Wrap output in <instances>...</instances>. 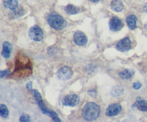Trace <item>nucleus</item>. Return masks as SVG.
<instances>
[{
  "label": "nucleus",
  "mask_w": 147,
  "mask_h": 122,
  "mask_svg": "<svg viewBox=\"0 0 147 122\" xmlns=\"http://www.w3.org/2000/svg\"><path fill=\"white\" fill-rule=\"evenodd\" d=\"M24 11L22 7L16 9L15 10H13V11H11L9 13V15L11 16V18H17V17H21V16L24 15Z\"/></svg>",
  "instance_id": "obj_17"
},
{
  "label": "nucleus",
  "mask_w": 147,
  "mask_h": 122,
  "mask_svg": "<svg viewBox=\"0 0 147 122\" xmlns=\"http://www.w3.org/2000/svg\"><path fill=\"white\" fill-rule=\"evenodd\" d=\"M32 93L33 96H34V99H35L37 103L39 102V101H40L41 100H42V98L41 94H40V93L37 90H35V89L32 90Z\"/></svg>",
  "instance_id": "obj_20"
},
{
  "label": "nucleus",
  "mask_w": 147,
  "mask_h": 122,
  "mask_svg": "<svg viewBox=\"0 0 147 122\" xmlns=\"http://www.w3.org/2000/svg\"><path fill=\"white\" fill-rule=\"evenodd\" d=\"M73 41L78 46H85L88 43V38L84 33L78 31L73 36Z\"/></svg>",
  "instance_id": "obj_9"
},
{
  "label": "nucleus",
  "mask_w": 147,
  "mask_h": 122,
  "mask_svg": "<svg viewBox=\"0 0 147 122\" xmlns=\"http://www.w3.org/2000/svg\"><path fill=\"white\" fill-rule=\"evenodd\" d=\"M123 27V23L119 17H113L109 21V29L113 31H120Z\"/></svg>",
  "instance_id": "obj_8"
},
{
  "label": "nucleus",
  "mask_w": 147,
  "mask_h": 122,
  "mask_svg": "<svg viewBox=\"0 0 147 122\" xmlns=\"http://www.w3.org/2000/svg\"><path fill=\"white\" fill-rule=\"evenodd\" d=\"M123 92V89L119 86H116L113 88L111 91V94L113 97H119Z\"/></svg>",
  "instance_id": "obj_19"
},
{
  "label": "nucleus",
  "mask_w": 147,
  "mask_h": 122,
  "mask_svg": "<svg viewBox=\"0 0 147 122\" xmlns=\"http://www.w3.org/2000/svg\"><path fill=\"white\" fill-rule=\"evenodd\" d=\"M131 41L129 37L120 40L116 45V49L122 52L128 51L131 49Z\"/></svg>",
  "instance_id": "obj_7"
},
{
  "label": "nucleus",
  "mask_w": 147,
  "mask_h": 122,
  "mask_svg": "<svg viewBox=\"0 0 147 122\" xmlns=\"http://www.w3.org/2000/svg\"><path fill=\"white\" fill-rule=\"evenodd\" d=\"M134 74V71L132 69H125L119 73V75L123 79H129L131 78Z\"/></svg>",
  "instance_id": "obj_16"
},
{
  "label": "nucleus",
  "mask_w": 147,
  "mask_h": 122,
  "mask_svg": "<svg viewBox=\"0 0 147 122\" xmlns=\"http://www.w3.org/2000/svg\"><path fill=\"white\" fill-rule=\"evenodd\" d=\"M145 29H146V30L147 31V22H146V24H145Z\"/></svg>",
  "instance_id": "obj_28"
},
{
  "label": "nucleus",
  "mask_w": 147,
  "mask_h": 122,
  "mask_svg": "<svg viewBox=\"0 0 147 122\" xmlns=\"http://www.w3.org/2000/svg\"><path fill=\"white\" fill-rule=\"evenodd\" d=\"M144 11H146L147 12V3L146 4H145V6L144 7Z\"/></svg>",
  "instance_id": "obj_26"
},
{
  "label": "nucleus",
  "mask_w": 147,
  "mask_h": 122,
  "mask_svg": "<svg viewBox=\"0 0 147 122\" xmlns=\"http://www.w3.org/2000/svg\"><path fill=\"white\" fill-rule=\"evenodd\" d=\"M111 8L113 11L119 12L123 9L124 5L121 0H112L111 3Z\"/></svg>",
  "instance_id": "obj_12"
},
{
  "label": "nucleus",
  "mask_w": 147,
  "mask_h": 122,
  "mask_svg": "<svg viewBox=\"0 0 147 122\" xmlns=\"http://www.w3.org/2000/svg\"><path fill=\"white\" fill-rule=\"evenodd\" d=\"M79 101H80V98L78 96L77 94H72L66 95L65 97H63L62 99V104L66 107H75L79 104Z\"/></svg>",
  "instance_id": "obj_4"
},
{
  "label": "nucleus",
  "mask_w": 147,
  "mask_h": 122,
  "mask_svg": "<svg viewBox=\"0 0 147 122\" xmlns=\"http://www.w3.org/2000/svg\"><path fill=\"white\" fill-rule=\"evenodd\" d=\"M66 13L69 14H76L80 12V9L78 7L73 5V4H68L65 8Z\"/></svg>",
  "instance_id": "obj_15"
},
{
  "label": "nucleus",
  "mask_w": 147,
  "mask_h": 122,
  "mask_svg": "<svg viewBox=\"0 0 147 122\" xmlns=\"http://www.w3.org/2000/svg\"><path fill=\"white\" fill-rule=\"evenodd\" d=\"M134 107H136L138 109L142 111H147V101L143 100L140 97H138L136 99V102L135 103Z\"/></svg>",
  "instance_id": "obj_11"
},
{
  "label": "nucleus",
  "mask_w": 147,
  "mask_h": 122,
  "mask_svg": "<svg viewBox=\"0 0 147 122\" xmlns=\"http://www.w3.org/2000/svg\"><path fill=\"white\" fill-rule=\"evenodd\" d=\"M29 37L33 41H40L42 40L43 37H44V34H43L42 29L39 26L34 25L30 29Z\"/></svg>",
  "instance_id": "obj_3"
},
{
  "label": "nucleus",
  "mask_w": 147,
  "mask_h": 122,
  "mask_svg": "<svg viewBox=\"0 0 147 122\" xmlns=\"http://www.w3.org/2000/svg\"><path fill=\"white\" fill-rule=\"evenodd\" d=\"M9 74V71L8 70H4V71H1V72H0V77L1 78H3L4 77H5L6 75H7V74Z\"/></svg>",
  "instance_id": "obj_24"
},
{
  "label": "nucleus",
  "mask_w": 147,
  "mask_h": 122,
  "mask_svg": "<svg viewBox=\"0 0 147 122\" xmlns=\"http://www.w3.org/2000/svg\"><path fill=\"white\" fill-rule=\"evenodd\" d=\"M121 109L122 107L120 104H112L107 107L105 114L107 117H115L120 114Z\"/></svg>",
  "instance_id": "obj_6"
},
{
  "label": "nucleus",
  "mask_w": 147,
  "mask_h": 122,
  "mask_svg": "<svg viewBox=\"0 0 147 122\" xmlns=\"http://www.w3.org/2000/svg\"><path fill=\"white\" fill-rule=\"evenodd\" d=\"M20 122H30V117L27 114H22L20 118Z\"/></svg>",
  "instance_id": "obj_21"
},
{
  "label": "nucleus",
  "mask_w": 147,
  "mask_h": 122,
  "mask_svg": "<svg viewBox=\"0 0 147 122\" xmlns=\"http://www.w3.org/2000/svg\"><path fill=\"white\" fill-rule=\"evenodd\" d=\"M126 23L127 25L131 29H135L136 28V22H137V18L135 15H129L126 18Z\"/></svg>",
  "instance_id": "obj_13"
},
{
  "label": "nucleus",
  "mask_w": 147,
  "mask_h": 122,
  "mask_svg": "<svg viewBox=\"0 0 147 122\" xmlns=\"http://www.w3.org/2000/svg\"><path fill=\"white\" fill-rule=\"evenodd\" d=\"M0 116L2 118H7L9 116V110L7 106L4 104L0 105Z\"/></svg>",
  "instance_id": "obj_18"
},
{
  "label": "nucleus",
  "mask_w": 147,
  "mask_h": 122,
  "mask_svg": "<svg viewBox=\"0 0 147 122\" xmlns=\"http://www.w3.org/2000/svg\"><path fill=\"white\" fill-rule=\"evenodd\" d=\"M27 89L29 91H32V81H30L27 84Z\"/></svg>",
  "instance_id": "obj_23"
},
{
  "label": "nucleus",
  "mask_w": 147,
  "mask_h": 122,
  "mask_svg": "<svg viewBox=\"0 0 147 122\" xmlns=\"http://www.w3.org/2000/svg\"><path fill=\"white\" fill-rule=\"evenodd\" d=\"M53 121H54V122H61V121H60V119L58 118V117H55L54 119H53Z\"/></svg>",
  "instance_id": "obj_25"
},
{
  "label": "nucleus",
  "mask_w": 147,
  "mask_h": 122,
  "mask_svg": "<svg viewBox=\"0 0 147 122\" xmlns=\"http://www.w3.org/2000/svg\"><path fill=\"white\" fill-rule=\"evenodd\" d=\"M73 76V71L68 67H63L60 68L57 72V77L59 79L67 81Z\"/></svg>",
  "instance_id": "obj_5"
},
{
  "label": "nucleus",
  "mask_w": 147,
  "mask_h": 122,
  "mask_svg": "<svg viewBox=\"0 0 147 122\" xmlns=\"http://www.w3.org/2000/svg\"><path fill=\"white\" fill-rule=\"evenodd\" d=\"M100 111V107L97 104L94 102H88L83 107L82 116L86 121H92L98 118Z\"/></svg>",
  "instance_id": "obj_1"
},
{
  "label": "nucleus",
  "mask_w": 147,
  "mask_h": 122,
  "mask_svg": "<svg viewBox=\"0 0 147 122\" xmlns=\"http://www.w3.org/2000/svg\"><path fill=\"white\" fill-rule=\"evenodd\" d=\"M4 5L6 8H8L13 11L18 8V1L17 0H4Z\"/></svg>",
  "instance_id": "obj_14"
},
{
  "label": "nucleus",
  "mask_w": 147,
  "mask_h": 122,
  "mask_svg": "<svg viewBox=\"0 0 147 122\" xmlns=\"http://www.w3.org/2000/svg\"><path fill=\"white\" fill-rule=\"evenodd\" d=\"M47 21L50 27L56 30L63 29L67 26V22L65 19L56 12H52L49 14Z\"/></svg>",
  "instance_id": "obj_2"
},
{
  "label": "nucleus",
  "mask_w": 147,
  "mask_h": 122,
  "mask_svg": "<svg viewBox=\"0 0 147 122\" xmlns=\"http://www.w3.org/2000/svg\"><path fill=\"white\" fill-rule=\"evenodd\" d=\"M142 84H141L140 82H139V81H136V82H134L133 84V87H134V89H136V90H138V89H139L141 88V87H142Z\"/></svg>",
  "instance_id": "obj_22"
},
{
  "label": "nucleus",
  "mask_w": 147,
  "mask_h": 122,
  "mask_svg": "<svg viewBox=\"0 0 147 122\" xmlns=\"http://www.w3.org/2000/svg\"><path fill=\"white\" fill-rule=\"evenodd\" d=\"M90 1H91L92 2H98V1H99L100 0H90Z\"/></svg>",
  "instance_id": "obj_27"
},
{
  "label": "nucleus",
  "mask_w": 147,
  "mask_h": 122,
  "mask_svg": "<svg viewBox=\"0 0 147 122\" xmlns=\"http://www.w3.org/2000/svg\"><path fill=\"white\" fill-rule=\"evenodd\" d=\"M11 50H12V47H11V44L8 41H5L3 44V49L2 51H1V55L4 57V58H9L11 55Z\"/></svg>",
  "instance_id": "obj_10"
}]
</instances>
